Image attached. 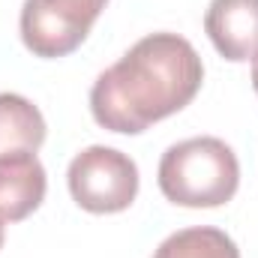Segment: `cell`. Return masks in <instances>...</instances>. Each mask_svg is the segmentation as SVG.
Instances as JSON below:
<instances>
[{"instance_id": "ba28073f", "label": "cell", "mask_w": 258, "mask_h": 258, "mask_svg": "<svg viewBox=\"0 0 258 258\" xmlns=\"http://www.w3.org/2000/svg\"><path fill=\"white\" fill-rule=\"evenodd\" d=\"M153 258H240V249L225 231L198 225L165 237Z\"/></svg>"}, {"instance_id": "9c48e42d", "label": "cell", "mask_w": 258, "mask_h": 258, "mask_svg": "<svg viewBox=\"0 0 258 258\" xmlns=\"http://www.w3.org/2000/svg\"><path fill=\"white\" fill-rule=\"evenodd\" d=\"M252 87H255V93H258V54L252 57Z\"/></svg>"}, {"instance_id": "8992f818", "label": "cell", "mask_w": 258, "mask_h": 258, "mask_svg": "<svg viewBox=\"0 0 258 258\" xmlns=\"http://www.w3.org/2000/svg\"><path fill=\"white\" fill-rule=\"evenodd\" d=\"M48 177L36 153H6L0 156V219L21 222L45 198Z\"/></svg>"}, {"instance_id": "277c9868", "label": "cell", "mask_w": 258, "mask_h": 258, "mask_svg": "<svg viewBox=\"0 0 258 258\" xmlns=\"http://www.w3.org/2000/svg\"><path fill=\"white\" fill-rule=\"evenodd\" d=\"M108 0H24L21 39L36 57H66L90 33Z\"/></svg>"}, {"instance_id": "30bf717a", "label": "cell", "mask_w": 258, "mask_h": 258, "mask_svg": "<svg viewBox=\"0 0 258 258\" xmlns=\"http://www.w3.org/2000/svg\"><path fill=\"white\" fill-rule=\"evenodd\" d=\"M3 225H6V222L0 219V246H3Z\"/></svg>"}, {"instance_id": "7a4b0ae2", "label": "cell", "mask_w": 258, "mask_h": 258, "mask_svg": "<svg viewBox=\"0 0 258 258\" xmlns=\"http://www.w3.org/2000/svg\"><path fill=\"white\" fill-rule=\"evenodd\" d=\"M237 183V156L213 135L177 141L159 159V189L180 207H219L234 198Z\"/></svg>"}, {"instance_id": "5b68a950", "label": "cell", "mask_w": 258, "mask_h": 258, "mask_svg": "<svg viewBox=\"0 0 258 258\" xmlns=\"http://www.w3.org/2000/svg\"><path fill=\"white\" fill-rule=\"evenodd\" d=\"M204 30L213 48L234 63L258 54V0H210Z\"/></svg>"}, {"instance_id": "3957f363", "label": "cell", "mask_w": 258, "mask_h": 258, "mask_svg": "<svg viewBox=\"0 0 258 258\" xmlns=\"http://www.w3.org/2000/svg\"><path fill=\"white\" fill-rule=\"evenodd\" d=\"M66 183L81 210L120 213L138 195V165L114 147L93 144L69 162Z\"/></svg>"}, {"instance_id": "52a82bcc", "label": "cell", "mask_w": 258, "mask_h": 258, "mask_svg": "<svg viewBox=\"0 0 258 258\" xmlns=\"http://www.w3.org/2000/svg\"><path fill=\"white\" fill-rule=\"evenodd\" d=\"M42 141H45L42 111L18 93H0V156L36 153Z\"/></svg>"}, {"instance_id": "6da1fadb", "label": "cell", "mask_w": 258, "mask_h": 258, "mask_svg": "<svg viewBox=\"0 0 258 258\" xmlns=\"http://www.w3.org/2000/svg\"><path fill=\"white\" fill-rule=\"evenodd\" d=\"M204 63L189 39L150 33L90 87V111L102 129L138 135L186 108L201 90Z\"/></svg>"}]
</instances>
